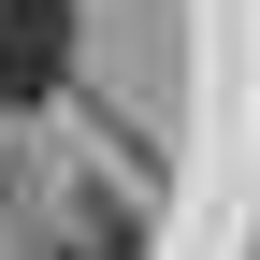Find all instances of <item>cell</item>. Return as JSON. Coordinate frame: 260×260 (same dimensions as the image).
I'll return each mask as SVG.
<instances>
[{"mask_svg": "<svg viewBox=\"0 0 260 260\" xmlns=\"http://www.w3.org/2000/svg\"><path fill=\"white\" fill-rule=\"evenodd\" d=\"M58 260H145V232H130L116 203H87V217H73V246H58Z\"/></svg>", "mask_w": 260, "mask_h": 260, "instance_id": "2", "label": "cell"}, {"mask_svg": "<svg viewBox=\"0 0 260 260\" xmlns=\"http://www.w3.org/2000/svg\"><path fill=\"white\" fill-rule=\"evenodd\" d=\"M73 73V0H0V102H58Z\"/></svg>", "mask_w": 260, "mask_h": 260, "instance_id": "1", "label": "cell"}]
</instances>
